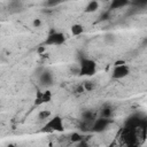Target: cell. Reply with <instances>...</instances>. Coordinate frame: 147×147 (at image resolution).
Here are the masks:
<instances>
[{
	"label": "cell",
	"mask_w": 147,
	"mask_h": 147,
	"mask_svg": "<svg viewBox=\"0 0 147 147\" xmlns=\"http://www.w3.org/2000/svg\"><path fill=\"white\" fill-rule=\"evenodd\" d=\"M130 5V1L127 0H113L109 5V8L108 10H115V9H121L125 6H129Z\"/></svg>",
	"instance_id": "obj_11"
},
{
	"label": "cell",
	"mask_w": 147,
	"mask_h": 147,
	"mask_svg": "<svg viewBox=\"0 0 147 147\" xmlns=\"http://www.w3.org/2000/svg\"><path fill=\"white\" fill-rule=\"evenodd\" d=\"M79 62H78V68H79V72L78 76H85V77H92L96 74V62L85 55H80L78 57Z\"/></svg>",
	"instance_id": "obj_2"
},
{
	"label": "cell",
	"mask_w": 147,
	"mask_h": 147,
	"mask_svg": "<svg viewBox=\"0 0 147 147\" xmlns=\"http://www.w3.org/2000/svg\"><path fill=\"white\" fill-rule=\"evenodd\" d=\"M98 114H99V117H101V118H113V115H114V107H113V105L103 103L100 107Z\"/></svg>",
	"instance_id": "obj_9"
},
{
	"label": "cell",
	"mask_w": 147,
	"mask_h": 147,
	"mask_svg": "<svg viewBox=\"0 0 147 147\" xmlns=\"http://www.w3.org/2000/svg\"><path fill=\"white\" fill-rule=\"evenodd\" d=\"M41 132H63L64 131V123H63V118L59 115H55L53 117H51L49 119H47L45 122V124L42 125Z\"/></svg>",
	"instance_id": "obj_3"
},
{
	"label": "cell",
	"mask_w": 147,
	"mask_h": 147,
	"mask_svg": "<svg viewBox=\"0 0 147 147\" xmlns=\"http://www.w3.org/2000/svg\"><path fill=\"white\" fill-rule=\"evenodd\" d=\"M41 25H42V21L40 18H34L32 21V26L33 28H40Z\"/></svg>",
	"instance_id": "obj_21"
},
{
	"label": "cell",
	"mask_w": 147,
	"mask_h": 147,
	"mask_svg": "<svg viewBox=\"0 0 147 147\" xmlns=\"http://www.w3.org/2000/svg\"><path fill=\"white\" fill-rule=\"evenodd\" d=\"M82 119L80 121H83V122H85V123H87V124H92L93 123V121L96 118V114L92 110V109H84L83 111H82Z\"/></svg>",
	"instance_id": "obj_10"
},
{
	"label": "cell",
	"mask_w": 147,
	"mask_h": 147,
	"mask_svg": "<svg viewBox=\"0 0 147 147\" xmlns=\"http://www.w3.org/2000/svg\"><path fill=\"white\" fill-rule=\"evenodd\" d=\"M70 31H71V34H72V36L78 37V36H80V34L84 33L85 29H84V25H82V24H79V23H75V24L71 25Z\"/></svg>",
	"instance_id": "obj_12"
},
{
	"label": "cell",
	"mask_w": 147,
	"mask_h": 147,
	"mask_svg": "<svg viewBox=\"0 0 147 147\" xmlns=\"http://www.w3.org/2000/svg\"><path fill=\"white\" fill-rule=\"evenodd\" d=\"M62 1H57V0H47L44 2V6L47 7V8H53V7H56L59 5H61Z\"/></svg>",
	"instance_id": "obj_18"
},
{
	"label": "cell",
	"mask_w": 147,
	"mask_h": 147,
	"mask_svg": "<svg viewBox=\"0 0 147 147\" xmlns=\"http://www.w3.org/2000/svg\"><path fill=\"white\" fill-rule=\"evenodd\" d=\"M121 64H125V61L121 60V61H116L115 62V65H121Z\"/></svg>",
	"instance_id": "obj_25"
},
{
	"label": "cell",
	"mask_w": 147,
	"mask_h": 147,
	"mask_svg": "<svg viewBox=\"0 0 147 147\" xmlns=\"http://www.w3.org/2000/svg\"><path fill=\"white\" fill-rule=\"evenodd\" d=\"M123 129H127V130H147V117L144 113H136L130 115L125 122H124V126Z\"/></svg>",
	"instance_id": "obj_1"
},
{
	"label": "cell",
	"mask_w": 147,
	"mask_h": 147,
	"mask_svg": "<svg viewBox=\"0 0 147 147\" xmlns=\"http://www.w3.org/2000/svg\"><path fill=\"white\" fill-rule=\"evenodd\" d=\"M70 72H71V74H75V75H78V72H79L78 64H77L76 67H71V68H70Z\"/></svg>",
	"instance_id": "obj_23"
},
{
	"label": "cell",
	"mask_w": 147,
	"mask_h": 147,
	"mask_svg": "<svg viewBox=\"0 0 147 147\" xmlns=\"http://www.w3.org/2000/svg\"><path fill=\"white\" fill-rule=\"evenodd\" d=\"M38 79H39V83L41 86L48 87V86H52L54 83V75L51 70L40 68L38 70Z\"/></svg>",
	"instance_id": "obj_6"
},
{
	"label": "cell",
	"mask_w": 147,
	"mask_h": 147,
	"mask_svg": "<svg viewBox=\"0 0 147 147\" xmlns=\"http://www.w3.org/2000/svg\"><path fill=\"white\" fill-rule=\"evenodd\" d=\"M6 147H18L17 145H15V144H9V145H7Z\"/></svg>",
	"instance_id": "obj_26"
},
{
	"label": "cell",
	"mask_w": 147,
	"mask_h": 147,
	"mask_svg": "<svg viewBox=\"0 0 147 147\" xmlns=\"http://www.w3.org/2000/svg\"><path fill=\"white\" fill-rule=\"evenodd\" d=\"M82 85H83L85 92H92L96 86L95 82H93V80H85V82L82 83Z\"/></svg>",
	"instance_id": "obj_15"
},
{
	"label": "cell",
	"mask_w": 147,
	"mask_h": 147,
	"mask_svg": "<svg viewBox=\"0 0 147 147\" xmlns=\"http://www.w3.org/2000/svg\"><path fill=\"white\" fill-rule=\"evenodd\" d=\"M70 141L71 142H75V144H77V142H79V141H82V140H84V137H83V134L82 133H79V132H74V133H71L70 134Z\"/></svg>",
	"instance_id": "obj_16"
},
{
	"label": "cell",
	"mask_w": 147,
	"mask_h": 147,
	"mask_svg": "<svg viewBox=\"0 0 147 147\" xmlns=\"http://www.w3.org/2000/svg\"><path fill=\"white\" fill-rule=\"evenodd\" d=\"M131 69L127 64H121V65H114V69L111 71V79L119 80L129 76Z\"/></svg>",
	"instance_id": "obj_7"
},
{
	"label": "cell",
	"mask_w": 147,
	"mask_h": 147,
	"mask_svg": "<svg viewBox=\"0 0 147 147\" xmlns=\"http://www.w3.org/2000/svg\"><path fill=\"white\" fill-rule=\"evenodd\" d=\"M67 40V37L63 32L61 31H56V30H52L48 36L46 37L42 46H61Z\"/></svg>",
	"instance_id": "obj_4"
},
{
	"label": "cell",
	"mask_w": 147,
	"mask_h": 147,
	"mask_svg": "<svg viewBox=\"0 0 147 147\" xmlns=\"http://www.w3.org/2000/svg\"><path fill=\"white\" fill-rule=\"evenodd\" d=\"M115 40H116V37H115V34H114V33L108 32V33H106V34H105V41H106L107 44H113Z\"/></svg>",
	"instance_id": "obj_19"
},
{
	"label": "cell",
	"mask_w": 147,
	"mask_h": 147,
	"mask_svg": "<svg viewBox=\"0 0 147 147\" xmlns=\"http://www.w3.org/2000/svg\"><path fill=\"white\" fill-rule=\"evenodd\" d=\"M22 7H23V3L21 2V1H10L9 3H8V8L9 9H22Z\"/></svg>",
	"instance_id": "obj_17"
},
{
	"label": "cell",
	"mask_w": 147,
	"mask_h": 147,
	"mask_svg": "<svg viewBox=\"0 0 147 147\" xmlns=\"http://www.w3.org/2000/svg\"><path fill=\"white\" fill-rule=\"evenodd\" d=\"M85 91H84V87H83V85L82 84H79L77 87H76V93H78V94H80V93H84Z\"/></svg>",
	"instance_id": "obj_24"
},
{
	"label": "cell",
	"mask_w": 147,
	"mask_h": 147,
	"mask_svg": "<svg viewBox=\"0 0 147 147\" xmlns=\"http://www.w3.org/2000/svg\"><path fill=\"white\" fill-rule=\"evenodd\" d=\"M99 6H100V3L98 2V1H95V0H92V1H88L87 2V5L85 6V9H84V11L85 13H94V11H96L98 9H99Z\"/></svg>",
	"instance_id": "obj_13"
},
{
	"label": "cell",
	"mask_w": 147,
	"mask_h": 147,
	"mask_svg": "<svg viewBox=\"0 0 147 147\" xmlns=\"http://www.w3.org/2000/svg\"><path fill=\"white\" fill-rule=\"evenodd\" d=\"M38 119L41 121V122H46L47 119H49L52 117V111L48 110V109H44V110H40L37 115Z\"/></svg>",
	"instance_id": "obj_14"
},
{
	"label": "cell",
	"mask_w": 147,
	"mask_h": 147,
	"mask_svg": "<svg viewBox=\"0 0 147 147\" xmlns=\"http://www.w3.org/2000/svg\"><path fill=\"white\" fill-rule=\"evenodd\" d=\"M113 123V118H101V117H96L93 123L91 124L90 131L93 133H101L103 131H106L108 129V126Z\"/></svg>",
	"instance_id": "obj_5"
},
{
	"label": "cell",
	"mask_w": 147,
	"mask_h": 147,
	"mask_svg": "<svg viewBox=\"0 0 147 147\" xmlns=\"http://www.w3.org/2000/svg\"><path fill=\"white\" fill-rule=\"evenodd\" d=\"M75 147H91V146H90V144H88L86 140H82V141L77 142Z\"/></svg>",
	"instance_id": "obj_22"
},
{
	"label": "cell",
	"mask_w": 147,
	"mask_h": 147,
	"mask_svg": "<svg viewBox=\"0 0 147 147\" xmlns=\"http://www.w3.org/2000/svg\"><path fill=\"white\" fill-rule=\"evenodd\" d=\"M52 100V92L49 90H45L42 92H37L36 99H34V105L39 106L42 103H47Z\"/></svg>",
	"instance_id": "obj_8"
},
{
	"label": "cell",
	"mask_w": 147,
	"mask_h": 147,
	"mask_svg": "<svg viewBox=\"0 0 147 147\" xmlns=\"http://www.w3.org/2000/svg\"><path fill=\"white\" fill-rule=\"evenodd\" d=\"M108 18H110V10H106V11H103V13L100 15V17H99L100 21H107Z\"/></svg>",
	"instance_id": "obj_20"
}]
</instances>
